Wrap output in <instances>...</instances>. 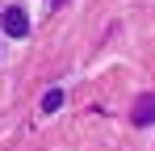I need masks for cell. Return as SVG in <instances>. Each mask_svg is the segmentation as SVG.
Returning <instances> with one entry per match:
<instances>
[{
  "label": "cell",
  "mask_w": 155,
  "mask_h": 151,
  "mask_svg": "<svg viewBox=\"0 0 155 151\" xmlns=\"http://www.w3.org/2000/svg\"><path fill=\"white\" fill-rule=\"evenodd\" d=\"M59 105H63V88H46L42 92V113H54Z\"/></svg>",
  "instance_id": "cell-3"
},
{
  "label": "cell",
  "mask_w": 155,
  "mask_h": 151,
  "mask_svg": "<svg viewBox=\"0 0 155 151\" xmlns=\"http://www.w3.org/2000/svg\"><path fill=\"white\" fill-rule=\"evenodd\" d=\"M155 122V92H143L134 101V126H151Z\"/></svg>",
  "instance_id": "cell-2"
},
{
  "label": "cell",
  "mask_w": 155,
  "mask_h": 151,
  "mask_svg": "<svg viewBox=\"0 0 155 151\" xmlns=\"http://www.w3.org/2000/svg\"><path fill=\"white\" fill-rule=\"evenodd\" d=\"M54 4H67V0H54Z\"/></svg>",
  "instance_id": "cell-4"
},
{
  "label": "cell",
  "mask_w": 155,
  "mask_h": 151,
  "mask_svg": "<svg viewBox=\"0 0 155 151\" xmlns=\"http://www.w3.org/2000/svg\"><path fill=\"white\" fill-rule=\"evenodd\" d=\"M4 34H8V38H25V34H29L25 8H8V13H4Z\"/></svg>",
  "instance_id": "cell-1"
}]
</instances>
